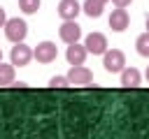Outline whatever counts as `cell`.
<instances>
[{
	"label": "cell",
	"instance_id": "cell-1",
	"mask_svg": "<svg viewBox=\"0 0 149 139\" xmlns=\"http://www.w3.org/2000/svg\"><path fill=\"white\" fill-rule=\"evenodd\" d=\"M5 37L9 39V42H23L26 39V35H28V25H26V21L23 19H7V23H5Z\"/></svg>",
	"mask_w": 149,
	"mask_h": 139
},
{
	"label": "cell",
	"instance_id": "cell-2",
	"mask_svg": "<svg viewBox=\"0 0 149 139\" xmlns=\"http://www.w3.org/2000/svg\"><path fill=\"white\" fill-rule=\"evenodd\" d=\"M102 67L107 70V72H121L123 67H126V56H123V51H119V49H107L105 53H102Z\"/></svg>",
	"mask_w": 149,
	"mask_h": 139
},
{
	"label": "cell",
	"instance_id": "cell-3",
	"mask_svg": "<svg viewBox=\"0 0 149 139\" xmlns=\"http://www.w3.org/2000/svg\"><path fill=\"white\" fill-rule=\"evenodd\" d=\"M33 58L37 60V63H54L56 58H58V49H56V44L54 42H40L35 49H33Z\"/></svg>",
	"mask_w": 149,
	"mask_h": 139
},
{
	"label": "cell",
	"instance_id": "cell-4",
	"mask_svg": "<svg viewBox=\"0 0 149 139\" xmlns=\"http://www.w3.org/2000/svg\"><path fill=\"white\" fill-rule=\"evenodd\" d=\"M84 46H86L88 53L102 56V53L107 51V37H105L102 32H91V35H86V39H84Z\"/></svg>",
	"mask_w": 149,
	"mask_h": 139
},
{
	"label": "cell",
	"instance_id": "cell-5",
	"mask_svg": "<svg viewBox=\"0 0 149 139\" xmlns=\"http://www.w3.org/2000/svg\"><path fill=\"white\" fill-rule=\"evenodd\" d=\"M9 58H12V65L23 67V65H28V63L33 60V49H30L28 44H23V42H16V44L12 46Z\"/></svg>",
	"mask_w": 149,
	"mask_h": 139
},
{
	"label": "cell",
	"instance_id": "cell-6",
	"mask_svg": "<svg viewBox=\"0 0 149 139\" xmlns=\"http://www.w3.org/2000/svg\"><path fill=\"white\" fill-rule=\"evenodd\" d=\"M128 25H130V16H128L126 7L112 9V14H109V28H112L114 32H123Z\"/></svg>",
	"mask_w": 149,
	"mask_h": 139
},
{
	"label": "cell",
	"instance_id": "cell-7",
	"mask_svg": "<svg viewBox=\"0 0 149 139\" xmlns=\"http://www.w3.org/2000/svg\"><path fill=\"white\" fill-rule=\"evenodd\" d=\"M68 79H70L72 86H88V83L93 81V74H91V70L84 67V65H72V70L68 72Z\"/></svg>",
	"mask_w": 149,
	"mask_h": 139
},
{
	"label": "cell",
	"instance_id": "cell-8",
	"mask_svg": "<svg viewBox=\"0 0 149 139\" xmlns=\"http://www.w3.org/2000/svg\"><path fill=\"white\" fill-rule=\"evenodd\" d=\"M58 37H61L65 44H74V42H79V37H81V28L77 25V21H65V23L58 28Z\"/></svg>",
	"mask_w": 149,
	"mask_h": 139
},
{
	"label": "cell",
	"instance_id": "cell-9",
	"mask_svg": "<svg viewBox=\"0 0 149 139\" xmlns=\"http://www.w3.org/2000/svg\"><path fill=\"white\" fill-rule=\"evenodd\" d=\"M86 56H88V51H86V46H84V44H79V42L68 44L65 58H68V63H70V65H84Z\"/></svg>",
	"mask_w": 149,
	"mask_h": 139
},
{
	"label": "cell",
	"instance_id": "cell-10",
	"mask_svg": "<svg viewBox=\"0 0 149 139\" xmlns=\"http://www.w3.org/2000/svg\"><path fill=\"white\" fill-rule=\"evenodd\" d=\"M79 12H81V5L77 0H61L58 2V16L63 21H74Z\"/></svg>",
	"mask_w": 149,
	"mask_h": 139
},
{
	"label": "cell",
	"instance_id": "cell-11",
	"mask_svg": "<svg viewBox=\"0 0 149 139\" xmlns=\"http://www.w3.org/2000/svg\"><path fill=\"white\" fill-rule=\"evenodd\" d=\"M140 81H142L140 70H135V67H123L121 70V86L123 88H135V86H140Z\"/></svg>",
	"mask_w": 149,
	"mask_h": 139
},
{
	"label": "cell",
	"instance_id": "cell-12",
	"mask_svg": "<svg viewBox=\"0 0 149 139\" xmlns=\"http://www.w3.org/2000/svg\"><path fill=\"white\" fill-rule=\"evenodd\" d=\"M102 2H98V0H84V5H81V12L86 14V16H91V19H98L100 14H102Z\"/></svg>",
	"mask_w": 149,
	"mask_h": 139
},
{
	"label": "cell",
	"instance_id": "cell-13",
	"mask_svg": "<svg viewBox=\"0 0 149 139\" xmlns=\"http://www.w3.org/2000/svg\"><path fill=\"white\" fill-rule=\"evenodd\" d=\"M12 81H14V65L0 60V86H12Z\"/></svg>",
	"mask_w": 149,
	"mask_h": 139
},
{
	"label": "cell",
	"instance_id": "cell-14",
	"mask_svg": "<svg viewBox=\"0 0 149 139\" xmlns=\"http://www.w3.org/2000/svg\"><path fill=\"white\" fill-rule=\"evenodd\" d=\"M135 46H137V53L149 58V32H142L137 39H135Z\"/></svg>",
	"mask_w": 149,
	"mask_h": 139
},
{
	"label": "cell",
	"instance_id": "cell-15",
	"mask_svg": "<svg viewBox=\"0 0 149 139\" xmlns=\"http://www.w3.org/2000/svg\"><path fill=\"white\" fill-rule=\"evenodd\" d=\"M19 7L23 14H35L40 9V0H19Z\"/></svg>",
	"mask_w": 149,
	"mask_h": 139
},
{
	"label": "cell",
	"instance_id": "cell-16",
	"mask_svg": "<svg viewBox=\"0 0 149 139\" xmlns=\"http://www.w3.org/2000/svg\"><path fill=\"white\" fill-rule=\"evenodd\" d=\"M49 86H51V88H68V86H72V83H70L68 76H51Z\"/></svg>",
	"mask_w": 149,
	"mask_h": 139
},
{
	"label": "cell",
	"instance_id": "cell-17",
	"mask_svg": "<svg viewBox=\"0 0 149 139\" xmlns=\"http://www.w3.org/2000/svg\"><path fill=\"white\" fill-rule=\"evenodd\" d=\"M112 2H114V7H128L133 0H112Z\"/></svg>",
	"mask_w": 149,
	"mask_h": 139
},
{
	"label": "cell",
	"instance_id": "cell-18",
	"mask_svg": "<svg viewBox=\"0 0 149 139\" xmlns=\"http://www.w3.org/2000/svg\"><path fill=\"white\" fill-rule=\"evenodd\" d=\"M5 23H7V14H5V9L0 7V28H5Z\"/></svg>",
	"mask_w": 149,
	"mask_h": 139
},
{
	"label": "cell",
	"instance_id": "cell-19",
	"mask_svg": "<svg viewBox=\"0 0 149 139\" xmlns=\"http://www.w3.org/2000/svg\"><path fill=\"white\" fill-rule=\"evenodd\" d=\"M147 32H149V14H147Z\"/></svg>",
	"mask_w": 149,
	"mask_h": 139
},
{
	"label": "cell",
	"instance_id": "cell-20",
	"mask_svg": "<svg viewBox=\"0 0 149 139\" xmlns=\"http://www.w3.org/2000/svg\"><path fill=\"white\" fill-rule=\"evenodd\" d=\"M98 2H102V5H105V2H109V0H98Z\"/></svg>",
	"mask_w": 149,
	"mask_h": 139
},
{
	"label": "cell",
	"instance_id": "cell-21",
	"mask_svg": "<svg viewBox=\"0 0 149 139\" xmlns=\"http://www.w3.org/2000/svg\"><path fill=\"white\" fill-rule=\"evenodd\" d=\"M147 81H149V67H147Z\"/></svg>",
	"mask_w": 149,
	"mask_h": 139
},
{
	"label": "cell",
	"instance_id": "cell-22",
	"mask_svg": "<svg viewBox=\"0 0 149 139\" xmlns=\"http://www.w3.org/2000/svg\"><path fill=\"white\" fill-rule=\"evenodd\" d=\"M0 60H2V51H0Z\"/></svg>",
	"mask_w": 149,
	"mask_h": 139
}]
</instances>
